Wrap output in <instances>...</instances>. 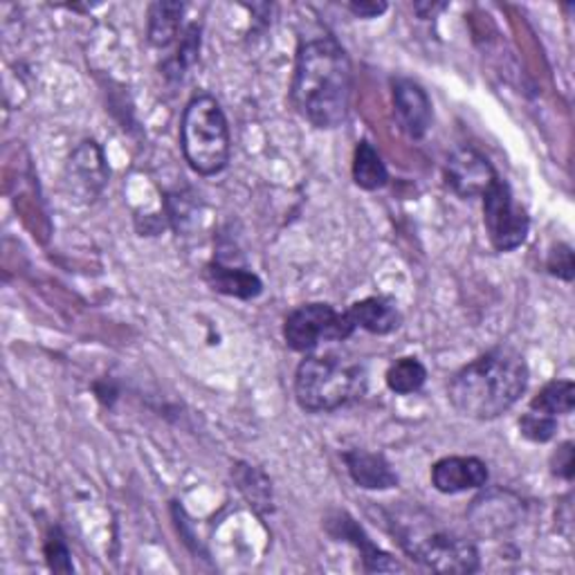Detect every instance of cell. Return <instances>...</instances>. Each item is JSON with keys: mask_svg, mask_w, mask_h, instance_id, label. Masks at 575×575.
<instances>
[{"mask_svg": "<svg viewBox=\"0 0 575 575\" xmlns=\"http://www.w3.org/2000/svg\"><path fill=\"white\" fill-rule=\"evenodd\" d=\"M354 95L351 59L333 37H315L299 46L290 101L317 129H335L347 120Z\"/></svg>", "mask_w": 575, "mask_h": 575, "instance_id": "obj_1", "label": "cell"}, {"mask_svg": "<svg viewBox=\"0 0 575 575\" xmlns=\"http://www.w3.org/2000/svg\"><path fill=\"white\" fill-rule=\"evenodd\" d=\"M528 387V365L513 347H495L466 365L449 383L454 409L475 420L506 414Z\"/></svg>", "mask_w": 575, "mask_h": 575, "instance_id": "obj_2", "label": "cell"}, {"mask_svg": "<svg viewBox=\"0 0 575 575\" xmlns=\"http://www.w3.org/2000/svg\"><path fill=\"white\" fill-rule=\"evenodd\" d=\"M365 389V369L337 356L306 358L295 374V398L310 414L335 412L360 398Z\"/></svg>", "mask_w": 575, "mask_h": 575, "instance_id": "obj_3", "label": "cell"}, {"mask_svg": "<svg viewBox=\"0 0 575 575\" xmlns=\"http://www.w3.org/2000/svg\"><path fill=\"white\" fill-rule=\"evenodd\" d=\"M180 145L187 165L198 176L220 174L232 153L227 118L211 95H196L182 112Z\"/></svg>", "mask_w": 575, "mask_h": 575, "instance_id": "obj_4", "label": "cell"}, {"mask_svg": "<svg viewBox=\"0 0 575 575\" xmlns=\"http://www.w3.org/2000/svg\"><path fill=\"white\" fill-rule=\"evenodd\" d=\"M400 546L416 562L438 573H475L479 568V551L473 542L427 528H405L398 533Z\"/></svg>", "mask_w": 575, "mask_h": 575, "instance_id": "obj_5", "label": "cell"}, {"mask_svg": "<svg viewBox=\"0 0 575 575\" xmlns=\"http://www.w3.org/2000/svg\"><path fill=\"white\" fill-rule=\"evenodd\" d=\"M356 324L347 313L335 310L330 304H304L288 313L284 324L286 344L297 354L317 349L321 341H344L356 333Z\"/></svg>", "mask_w": 575, "mask_h": 575, "instance_id": "obj_6", "label": "cell"}, {"mask_svg": "<svg viewBox=\"0 0 575 575\" xmlns=\"http://www.w3.org/2000/svg\"><path fill=\"white\" fill-rule=\"evenodd\" d=\"M484 198V225L497 252H513L526 244L531 218L515 200L506 180L497 178Z\"/></svg>", "mask_w": 575, "mask_h": 575, "instance_id": "obj_7", "label": "cell"}, {"mask_svg": "<svg viewBox=\"0 0 575 575\" xmlns=\"http://www.w3.org/2000/svg\"><path fill=\"white\" fill-rule=\"evenodd\" d=\"M497 178L499 176L488 162V158L470 147L456 149L445 165V180L449 189L462 198L484 196Z\"/></svg>", "mask_w": 575, "mask_h": 575, "instance_id": "obj_8", "label": "cell"}, {"mask_svg": "<svg viewBox=\"0 0 575 575\" xmlns=\"http://www.w3.org/2000/svg\"><path fill=\"white\" fill-rule=\"evenodd\" d=\"M488 479V466L477 456H445L432 468V486L443 495L479 490Z\"/></svg>", "mask_w": 575, "mask_h": 575, "instance_id": "obj_9", "label": "cell"}, {"mask_svg": "<svg viewBox=\"0 0 575 575\" xmlns=\"http://www.w3.org/2000/svg\"><path fill=\"white\" fill-rule=\"evenodd\" d=\"M66 174H68V182H70L72 191L79 194L83 200L97 198L110 176L103 151L92 140L81 142L72 151Z\"/></svg>", "mask_w": 575, "mask_h": 575, "instance_id": "obj_10", "label": "cell"}, {"mask_svg": "<svg viewBox=\"0 0 575 575\" xmlns=\"http://www.w3.org/2000/svg\"><path fill=\"white\" fill-rule=\"evenodd\" d=\"M394 108L398 115V122L403 131L420 140L427 136L432 127V101L425 88L412 79H396L394 81Z\"/></svg>", "mask_w": 575, "mask_h": 575, "instance_id": "obj_11", "label": "cell"}, {"mask_svg": "<svg viewBox=\"0 0 575 575\" xmlns=\"http://www.w3.org/2000/svg\"><path fill=\"white\" fill-rule=\"evenodd\" d=\"M344 464H347L351 479L365 490H391L398 486V475L383 454L349 449L344 454Z\"/></svg>", "mask_w": 575, "mask_h": 575, "instance_id": "obj_12", "label": "cell"}, {"mask_svg": "<svg viewBox=\"0 0 575 575\" xmlns=\"http://www.w3.org/2000/svg\"><path fill=\"white\" fill-rule=\"evenodd\" d=\"M328 533L335 535V537L347 539V542H351L356 548H360L367 571H400V564L394 562L391 555H387L385 551H380V548L365 535V531L356 524V519H351L349 515L339 513L335 519H328Z\"/></svg>", "mask_w": 575, "mask_h": 575, "instance_id": "obj_13", "label": "cell"}, {"mask_svg": "<svg viewBox=\"0 0 575 575\" xmlns=\"http://www.w3.org/2000/svg\"><path fill=\"white\" fill-rule=\"evenodd\" d=\"M205 279H207V284L216 293L237 297V299H255L264 290L261 279L252 270L229 268V266H225L220 261H214V264L207 266Z\"/></svg>", "mask_w": 575, "mask_h": 575, "instance_id": "obj_14", "label": "cell"}, {"mask_svg": "<svg viewBox=\"0 0 575 575\" xmlns=\"http://www.w3.org/2000/svg\"><path fill=\"white\" fill-rule=\"evenodd\" d=\"M349 315L358 328H365L374 335H389L400 328L403 317L391 299L385 297H367L356 301L349 308Z\"/></svg>", "mask_w": 575, "mask_h": 575, "instance_id": "obj_15", "label": "cell"}, {"mask_svg": "<svg viewBox=\"0 0 575 575\" xmlns=\"http://www.w3.org/2000/svg\"><path fill=\"white\" fill-rule=\"evenodd\" d=\"M185 6L182 3H153L149 8V41L156 48H167L178 39L182 23Z\"/></svg>", "mask_w": 575, "mask_h": 575, "instance_id": "obj_16", "label": "cell"}, {"mask_svg": "<svg viewBox=\"0 0 575 575\" xmlns=\"http://www.w3.org/2000/svg\"><path fill=\"white\" fill-rule=\"evenodd\" d=\"M354 180L365 191H378L389 182L387 165L383 162L376 147L367 140H363L356 149L354 158Z\"/></svg>", "mask_w": 575, "mask_h": 575, "instance_id": "obj_17", "label": "cell"}, {"mask_svg": "<svg viewBox=\"0 0 575 575\" xmlns=\"http://www.w3.org/2000/svg\"><path fill=\"white\" fill-rule=\"evenodd\" d=\"M575 407V385L571 380H553L548 383L533 400L531 409L546 416H566Z\"/></svg>", "mask_w": 575, "mask_h": 575, "instance_id": "obj_18", "label": "cell"}, {"mask_svg": "<svg viewBox=\"0 0 575 575\" xmlns=\"http://www.w3.org/2000/svg\"><path fill=\"white\" fill-rule=\"evenodd\" d=\"M237 484L255 510L259 513L272 510V488L268 477L261 470L241 464L237 468Z\"/></svg>", "mask_w": 575, "mask_h": 575, "instance_id": "obj_19", "label": "cell"}, {"mask_svg": "<svg viewBox=\"0 0 575 575\" xmlns=\"http://www.w3.org/2000/svg\"><path fill=\"white\" fill-rule=\"evenodd\" d=\"M427 380V369L418 358H400L387 371V387L394 394L407 396L418 391Z\"/></svg>", "mask_w": 575, "mask_h": 575, "instance_id": "obj_20", "label": "cell"}, {"mask_svg": "<svg viewBox=\"0 0 575 575\" xmlns=\"http://www.w3.org/2000/svg\"><path fill=\"white\" fill-rule=\"evenodd\" d=\"M519 432L533 443H548L557 432V418L528 409V414L519 418Z\"/></svg>", "mask_w": 575, "mask_h": 575, "instance_id": "obj_21", "label": "cell"}, {"mask_svg": "<svg viewBox=\"0 0 575 575\" xmlns=\"http://www.w3.org/2000/svg\"><path fill=\"white\" fill-rule=\"evenodd\" d=\"M46 557L50 562V568L52 571H72V562H70V551H68V544L63 539V535L59 531H54L46 544Z\"/></svg>", "mask_w": 575, "mask_h": 575, "instance_id": "obj_22", "label": "cell"}, {"mask_svg": "<svg viewBox=\"0 0 575 575\" xmlns=\"http://www.w3.org/2000/svg\"><path fill=\"white\" fill-rule=\"evenodd\" d=\"M546 268L553 277H559L564 281L573 279V252L568 246H557L551 250Z\"/></svg>", "mask_w": 575, "mask_h": 575, "instance_id": "obj_23", "label": "cell"}, {"mask_svg": "<svg viewBox=\"0 0 575 575\" xmlns=\"http://www.w3.org/2000/svg\"><path fill=\"white\" fill-rule=\"evenodd\" d=\"M198 50H200V30H198V26H191L187 30V34L182 37V43L178 50L180 68H189L198 59Z\"/></svg>", "mask_w": 575, "mask_h": 575, "instance_id": "obj_24", "label": "cell"}, {"mask_svg": "<svg viewBox=\"0 0 575 575\" xmlns=\"http://www.w3.org/2000/svg\"><path fill=\"white\" fill-rule=\"evenodd\" d=\"M553 473L566 482L573 479V443H564L553 456Z\"/></svg>", "mask_w": 575, "mask_h": 575, "instance_id": "obj_25", "label": "cell"}, {"mask_svg": "<svg viewBox=\"0 0 575 575\" xmlns=\"http://www.w3.org/2000/svg\"><path fill=\"white\" fill-rule=\"evenodd\" d=\"M349 12L358 19H378L387 12V3H376V0H360V3H349Z\"/></svg>", "mask_w": 575, "mask_h": 575, "instance_id": "obj_26", "label": "cell"}]
</instances>
